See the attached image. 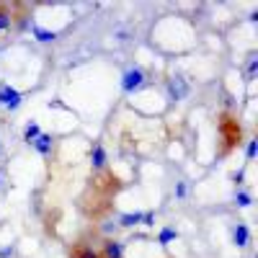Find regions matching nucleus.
<instances>
[{"label": "nucleus", "mask_w": 258, "mask_h": 258, "mask_svg": "<svg viewBox=\"0 0 258 258\" xmlns=\"http://www.w3.org/2000/svg\"><path fill=\"white\" fill-rule=\"evenodd\" d=\"M188 96V83L183 75H173L168 80V98L170 101H183Z\"/></svg>", "instance_id": "423d86ee"}, {"label": "nucleus", "mask_w": 258, "mask_h": 258, "mask_svg": "<svg viewBox=\"0 0 258 258\" xmlns=\"http://www.w3.org/2000/svg\"><path fill=\"white\" fill-rule=\"evenodd\" d=\"M232 245L240 248V250L250 245V227L245 222H240V220L232 225Z\"/></svg>", "instance_id": "6e6552de"}, {"label": "nucleus", "mask_w": 258, "mask_h": 258, "mask_svg": "<svg viewBox=\"0 0 258 258\" xmlns=\"http://www.w3.org/2000/svg\"><path fill=\"white\" fill-rule=\"evenodd\" d=\"M98 258H124V243L116 240V238H106L101 243Z\"/></svg>", "instance_id": "0eeeda50"}, {"label": "nucleus", "mask_w": 258, "mask_h": 258, "mask_svg": "<svg viewBox=\"0 0 258 258\" xmlns=\"http://www.w3.org/2000/svg\"><path fill=\"white\" fill-rule=\"evenodd\" d=\"M31 145H34V150H36L39 155H44V158H47V155H52L54 140H52V135H44V132H41V135H39V137H36Z\"/></svg>", "instance_id": "9d476101"}, {"label": "nucleus", "mask_w": 258, "mask_h": 258, "mask_svg": "<svg viewBox=\"0 0 258 258\" xmlns=\"http://www.w3.org/2000/svg\"><path fill=\"white\" fill-rule=\"evenodd\" d=\"M68 258H98V250L88 243H75L70 250H68Z\"/></svg>", "instance_id": "1a4fd4ad"}, {"label": "nucleus", "mask_w": 258, "mask_h": 258, "mask_svg": "<svg viewBox=\"0 0 258 258\" xmlns=\"http://www.w3.org/2000/svg\"><path fill=\"white\" fill-rule=\"evenodd\" d=\"M142 225V212H126L119 217V227H137Z\"/></svg>", "instance_id": "f8f14e48"}, {"label": "nucleus", "mask_w": 258, "mask_h": 258, "mask_svg": "<svg viewBox=\"0 0 258 258\" xmlns=\"http://www.w3.org/2000/svg\"><path fill=\"white\" fill-rule=\"evenodd\" d=\"M245 142V129L232 111H220L217 116V160L230 158Z\"/></svg>", "instance_id": "f03ea898"}, {"label": "nucleus", "mask_w": 258, "mask_h": 258, "mask_svg": "<svg viewBox=\"0 0 258 258\" xmlns=\"http://www.w3.org/2000/svg\"><path fill=\"white\" fill-rule=\"evenodd\" d=\"M0 188H3V176H0Z\"/></svg>", "instance_id": "5701e85b"}, {"label": "nucleus", "mask_w": 258, "mask_h": 258, "mask_svg": "<svg viewBox=\"0 0 258 258\" xmlns=\"http://www.w3.org/2000/svg\"><path fill=\"white\" fill-rule=\"evenodd\" d=\"M13 26V11L8 3H0V36Z\"/></svg>", "instance_id": "9b49d317"}, {"label": "nucleus", "mask_w": 258, "mask_h": 258, "mask_svg": "<svg viewBox=\"0 0 258 258\" xmlns=\"http://www.w3.org/2000/svg\"><path fill=\"white\" fill-rule=\"evenodd\" d=\"M235 204H238V207H243V209H245V207H250V204H253V194L240 188L238 194H235Z\"/></svg>", "instance_id": "dca6fc26"}, {"label": "nucleus", "mask_w": 258, "mask_h": 258, "mask_svg": "<svg viewBox=\"0 0 258 258\" xmlns=\"http://www.w3.org/2000/svg\"><path fill=\"white\" fill-rule=\"evenodd\" d=\"M34 34H36V41H54L57 39V34L47 31V29H34Z\"/></svg>", "instance_id": "a211bd4d"}, {"label": "nucleus", "mask_w": 258, "mask_h": 258, "mask_svg": "<svg viewBox=\"0 0 258 258\" xmlns=\"http://www.w3.org/2000/svg\"><path fill=\"white\" fill-rule=\"evenodd\" d=\"M243 178H245V170L240 168V170H235V173L230 176V181L235 183V186H243Z\"/></svg>", "instance_id": "6ab92c4d"}, {"label": "nucleus", "mask_w": 258, "mask_h": 258, "mask_svg": "<svg viewBox=\"0 0 258 258\" xmlns=\"http://www.w3.org/2000/svg\"><path fill=\"white\" fill-rule=\"evenodd\" d=\"M121 191V178L114 176L109 168L103 173H93L88 178V188L80 197V212L88 220H101L103 214H109L114 197Z\"/></svg>", "instance_id": "f257e3e1"}, {"label": "nucleus", "mask_w": 258, "mask_h": 258, "mask_svg": "<svg viewBox=\"0 0 258 258\" xmlns=\"http://www.w3.org/2000/svg\"><path fill=\"white\" fill-rule=\"evenodd\" d=\"M255 150H258V137H250L248 145H245V158H248V163L255 160Z\"/></svg>", "instance_id": "f3484780"}, {"label": "nucleus", "mask_w": 258, "mask_h": 258, "mask_svg": "<svg viewBox=\"0 0 258 258\" xmlns=\"http://www.w3.org/2000/svg\"><path fill=\"white\" fill-rule=\"evenodd\" d=\"M255 73H258V54L250 52V54H248V62H245V80L253 83V80H255Z\"/></svg>", "instance_id": "ddd939ff"}, {"label": "nucleus", "mask_w": 258, "mask_h": 258, "mask_svg": "<svg viewBox=\"0 0 258 258\" xmlns=\"http://www.w3.org/2000/svg\"><path fill=\"white\" fill-rule=\"evenodd\" d=\"M142 225L145 227H153L155 225V214L153 212H142Z\"/></svg>", "instance_id": "aec40b11"}, {"label": "nucleus", "mask_w": 258, "mask_h": 258, "mask_svg": "<svg viewBox=\"0 0 258 258\" xmlns=\"http://www.w3.org/2000/svg\"><path fill=\"white\" fill-rule=\"evenodd\" d=\"M21 101H24V93L21 91H16L13 85H0V106H3V109L16 111L21 106Z\"/></svg>", "instance_id": "39448f33"}, {"label": "nucleus", "mask_w": 258, "mask_h": 258, "mask_svg": "<svg viewBox=\"0 0 258 258\" xmlns=\"http://www.w3.org/2000/svg\"><path fill=\"white\" fill-rule=\"evenodd\" d=\"M176 238H178V230H173V227H163L160 235H158V243H160V245H168V243H173Z\"/></svg>", "instance_id": "4468645a"}, {"label": "nucleus", "mask_w": 258, "mask_h": 258, "mask_svg": "<svg viewBox=\"0 0 258 258\" xmlns=\"http://www.w3.org/2000/svg\"><path fill=\"white\" fill-rule=\"evenodd\" d=\"M88 158H91L93 173H103L106 165H109V155H106V147H103L101 140H93V142H91V153H88Z\"/></svg>", "instance_id": "7ed1b4c3"}, {"label": "nucleus", "mask_w": 258, "mask_h": 258, "mask_svg": "<svg viewBox=\"0 0 258 258\" xmlns=\"http://www.w3.org/2000/svg\"><path fill=\"white\" fill-rule=\"evenodd\" d=\"M186 191H188V188H186V183H183V181H178V183H176V199H186Z\"/></svg>", "instance_id": "412c9836"}, {"label": "nucleus", "mask_w": 258, "mask_h": 258, "mask_svg": "<svg viewBox=\"0 0 258 258\" xmlns=\"http://www.w3.org/2000/svg\"><path fill=\"white\" fill-rule=\"evenodd\" d=\"M11 255H13V248H11V245L0 250V258H11Z\"/></svg>", "instance_id": "4be33fe9"}, {"label": "nucleus", "mask_w": 258, "mask_h": 258, "mask_svg": "<svg viewBox=\"0 0 258 258\" xmlns=\"http://www.w3.org/2000/svg\"><path fill=\"white\" fill-rule=\"evenodd\" d=\"M145 85V70L142 68H129L124 75H121V91L124 93H135Z\"/></svg>", "instance_id": "20e7f679"}, {"label": "nucleus", "mask_w": 258, "mask_h": 258, "mask_svg": "<svg viewBox=\"0 0 258 258\" xmlns=\"http://www.w3.org/2000/svg\"><path fill=\"white\" fill-rule=\"evenodd\" d=\"M39 135H41V129H39V124H36V121H29V124L24 126V140H26L29 145H31Z\"/></svg>", "instance_id": "2eb2a0df"}]
</instances>
